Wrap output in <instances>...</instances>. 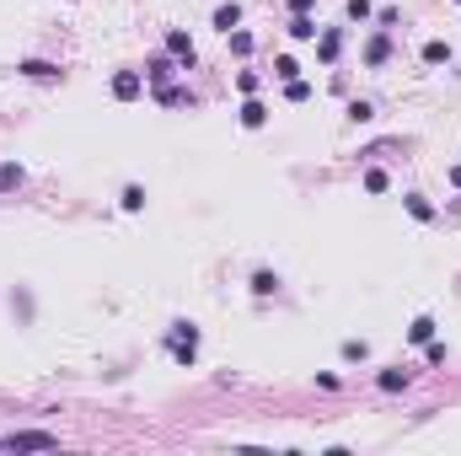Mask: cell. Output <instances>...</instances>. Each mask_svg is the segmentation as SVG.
Instances as JSON below:
<instances>
[{
	"label": "cell",
	"instance_id": "obj_8",
	"mask_svg": "<svg viewBox=\"0 0 461 456\" xmlns=\"http://www.w3.org/2000/svg\"><path fill=\"white\" fill-rule=\"evenodd\" d=\"M376 387H381V392H402V387H408V371H402V365H392V371L376 376Z\"/></svg>",
	"mask_w": 461,
	"mask_h": 456
},
{
	"label": "cell",
	"instance_id": "obj_10",
	"mask_svg": "<svg viewBox=\"0 0 461 456\" xmlns=\"http://www.w3.org/2000/svg\"><path fill=\"white\" fill-rule=\"evenodd\" d=\"M445 60H451V43H445V38L424 43V64H445Z\"/></svg>",
	"mask_w": 461,
	"mask_h": 456
},
{
	"label": "cell",
	"instance_id": "obj_21",
	"mask_svg": "<svg viewBox=\"0 0 461 456\" xmlns=\"http://www.w3.org/2000/svg\"><path fill=\"white\" fill-rule=\"evenodd\" d=\"M225 38H231V54H252V33L236 27V33H225Z\"/></svg>",
	"mask_w": 461,
	"mask_h": 456
},
{
	"label": "cell",
	"instance_id": "obj_16",
	"mask_svg": "<svg viewBox=\"0 0 461 456\" xmlns=\"http://www.w3.org/2000/svg\"><path fill=\"white\" fill-rule=\"evenodd\" d=\"M274 290H279V279H274L268 269H258V274H252V295H274Z\"/></svg>",
	"mask_w": 461,
	"mask_h": 456
},
{
	"label": "cell",
	"instance_id": "obj_7",
	"mask_svg": "<svg viewBox=\"0 0 461 456\" xmlns=\"http://www.w3.org/2000/svg\"><path fill=\"white\" fill-rule=\"evenodd\" d=\"M145 81H150V86H166V81H172V60H166V54H156V60L145 64Z\"/></svg>",
	"mask_w": 461,
	"mask_h": 456
},
{
	"label": "cell",
	"instance_id": "obj_5",
	"mask_svg": "<svg viewBox=\"0 0 461 456\" xmlns=\"http://www.w3.org/2000/svg\"><path fill=\"white\" fill-rule=\"evenodd\" d=\"M215 27H220V33H236V27H241V6H236V0L215 6Z\"/></svg>",
	"mask_w": 461,
	"mask_h": 456
},
{
	"label": "cell",
	"instance_id": "obj_20",
	"mask_svg": "<svg viewBox=\"0 0 461 456\" xmlns=\"http://www.w3.org/2000/svg\"><path fill=\"white\" fill-rule=\"evenodd\" d=\"M284 97H290V103H306V97H311V86L295 76V81H284Z\"/></svg>",
	"mask_w": 461,
	"mask_h": 456
},
{
	"label": "cell",
	"instance_id": "obj_3",
	"mask_svg": "<svg viewBox=\"0 0 461 456\" xmlns=\"http://www.w3.org/2000/svg\"><path fill=\"white\" fill-rule=\"evenodd\" d=\"M166 54H172L182 70H193V43H188V33H182V27H172V33H166Z\"/></svg>",
	"mask_w": 461,
	"mask_h": 456
},
{
	"label": "cell",
	"instance_id": "obj_28",
	"mask_svg": "<svg viewBox=\"0 0 461 456\" xmlns=\"http://www.w3.org/2000/svg\"><path fill=\"white\" fill-rule=\"evenodd\" d=\"M456 6H461V0H456Z\"/></svg>",
	"mask_w": 461,
	"mask_h": 456
},
{
	"label": "cell",
	"instance_id": "obj_25",
	"mask_svg": "<svg viewBox=\"0 0 461 456\" xmlns=\"http://www.w3.org/2000/svg\"><path fill=\"white\" fill-rule=\"evenodd\" d=\"M365 354H370V349H365V338H349V344H343V360H365Z\"/></svg>",
	"mask_w": 461,
	"mask_h": 456
},
{
	"label": "cell",
	"instance_id": "obj_27",
	"mask_svg": "<svg viewBox=\"0 0 461 456\" xmlns=\"http://www.w3.org/2000/svg\"><path fill=\"white\" fill-rule=\"evenodd\" d=\"M451 183H456V188H461V166H451Z\"/></svg>",
	"mask_w": 461,
	"mask_h": 456
},
{
	"label": "cell",
	"instance_id": "obj_11",
	"mask_svg": "<svg viewBox=\"0 0 461 456\" xmlns=\"http://www.w3.org/2000/svg\"><path fill=\"white\" fill-rule=\"evenodd\" d=\"M408 215H413V220H435V204H429L424 193H408Z\"/></svg>",
	"mask_w": 461,
	"mask_h": 456
},
{
	"label": "cell",
	"instance_id": "obj_14",
	"mask_svg": "<svg viewBox=\"0 0 461 456\" xmlns=\"http://www.w3.org/2000/svg\"><path fill=\"white\" fill-rule=\"evenodd\" d=\"M156 97H161L166 107H182V103H193V97H188L182 86H156Z\"/></svg>",
	"mask_w": 461,
	"mask_h": 456
},
{
	"label": "cell",
	"instance_id": "obj_26",
	"mask_svg": "<svg viewBox=\"0 0 461 456\" xmlns=\"http://www.w3.org/2000/svg\"><path fill=\"white\" fill-rule=\"evenodd\" d=\"M290 6H295V11H311V6H317V0H290Z\"/></svg>",
	"mask_w": 461,
	"mask_h": 456
},
{
	"label": "cell",
	"instance_id": "obj_19",
	"mask_svg": "<svg viewBox=\"0 0 461 456\" xmlns=\"http://www.w3.org/2000/svg\"><path fill=\"white\" fill-rule=\"evenodd\" d=\"M274 76H279V81H295V76H301V64L290 60V54H279V60H274Z\"/></svg>",
	"mask_w": 461,
	"mask_h": 456
},
{
	"label": "cell",
	"instance_id": "obj_22",
	"mask_svg": "<svg viewBox=\"0 0 461 456\" xmlns=\"http://www.w3.org/2000/svg\"><path fill=\"white\" fill-rule=\"evenodd\" d=\"M349 119H354V124H370V119H376V107H370V103H349Z\"/></svg>",
	"mask_w": 461,
	"mask_h": 456
},
{
	"label": "cell",
	"instance_id": "obj_18",
	"mask_svg": "<svg viewBox=\"0 0 461 456\" xmlns=\"http://www.w3.org/2000/svg\"><path fill=\"white\" fill-rule=\"evenodd\" d=\"M386 183H392V177H386L381 166H370V172H365V193H386Z\"/></svg>",
	"mask_w": 461,
	"mask_h": 456
},
{
	"label": "cell",
	"instance_id": "obj_12",
	"mask_svg": "<svg viewBox=\"0 0 461 456\" xmlns=\"http://www.w3.org/2000/svg\"><path fill=\"white\" fill-rule=\"evenodd\" d=\"M241 124H247V129H263V124H268V107H263V103H247V107H241Z\"/></svg>",
	"mask_w": 461,
	"mask_h": 456
},
{
	"label": "cell",
	"instance_id": "obj_9",
	"mask_svg": "<svg viewBox=\"0 0 461 456\" xmlns=\"http://www.w3.org/2000/svg\"><path fill=\"white\" fill-rule=\"evenodd\" d=\"M290 38H301V43H311V38H317V21L306 17V11H295V21H290Z\"/></svg>",
	"mask_w": 461,
	"mask_h": 456
},
{
	"label": "cell",
	"instance_id": "obj_6",
	"mask_svg": "<svg viewBox=\"0 0 461 456\" xmlns=\"http://www.w3.org/2000/svg\"><path fill=\"white\" fill-rule=\"evenodd\" d=\"M17 70H21V76H33V81H54V76H60V64H49V60H21Z\"/></svg>",
	"mask_w": 461,
	"mask_h": 456
},
{
	"label": "cell",
	"instance_id": "obj_23",
	"mask_svg": "<svg viewBox=\"0 0 461 456\" xmlns=\"http://www.w3.org/2000/svg\"><path fill=\"white\" fill-rule=\"evenodd\" d=\"M140 204H145V188L129 183V188H123V209H140Z\"/></svg>",
	"mask_w": 461,
	"mask_h": 456
},
{
	"label": "cell",
	"instance_id": "obj_15",
	"mask_svg": "<svg viewBox=\"0 0 461 456\" xmlns=\"http://www.w3.org/2000/svg\"><path fill=\"white\" fill-rule=\"evenodd\" d=\"M408 338H413V344H429V338H435V317H419V322L408 328Z\"/></svg>",
	"mask_w": 461,
	"mask_h": 456
},
{
	"label": "cell",
	"instance_id": "obj_24",
	"mask_svg": "<svg viewBox=\"0 0 461 456\" xmlns=\"http://www.w3.org/2000/svg\"><path fill=\"white\" fill-rule=\"evenodd\" d=\"M343 11H349V21H365V17H370V0H349Z\"/></svg>",
	"mask_w": 461,
	"mask_h": 456
},
{
	"label": "cell",
	"instance_id": "obj_17",
	"mask_svg": "<svg viewBox=\"0 0 461 456\" xmlns=\"http://www.w3.org/2000/svg\"><path fill=\"white\" fill-rule=\"evenodd\" d=\"M338 49H343L338 33H322V64H333V60H338Z\"/></svg>",
	"mask_w": 461,
	"mask_h": 456
},
{
	"label": "cell",
	"instance_id": "obj_13",
	"mask_svg": "<svg viewBox=\"0 0 461 456\" xmlns=\"http://www.w3.org/2000/svg\"><path fill=\"white\" fill-rule=\"evenodd\" d=\"M11 188H21V166L17 161H0V193H11Z\"/></svg>",
	"mask_w": 461,
	"mask_h": 456
},
{
	"label": "cell",
	"instance_id": "obj_4",
	"mask_svg": "<svg viewBox=\"0 0 461 456\" xmlns=\"http://www.w3.org/2000/svg\"><path fill=\"white\" fill-rule=\"evenodd\" d=\"M386 60H392V38H386V33H376V38L365 43V64H376V70H381Z\"/></svg>",
	"mask_w": 461,
	"mask_h": 456
},
{
	"label": "cell",
	"instance_id": "obj_2",
	"mask_svg": "<svg viewBox=\"0 0 461 456\" xmlns=\"http://www.w3.org/2000/svg\"><path fill=\"white\" fill-rule=\"evenodd\" d=\"M140 91H145V76H140V70H119V76H113V97H119V103H134Z\"/></svg>",
	"mask_w": 461,
	"mask_h": 456
},
{
	"label": "cell",
	"instance_id": "obj_1",
	"mask_svg": "<svg viewBox=\"0 0 461 456\" xmlns=\"http://www.w3.org/2000/svg\"><path fill=\"white\" fill-rule=\"evenodd\" d=\"M60 440L49 430H21V435H6V451H54Z\"/></svg>",
	"mask_w": 461,
	"mask_h": 456
}]
</instances>
